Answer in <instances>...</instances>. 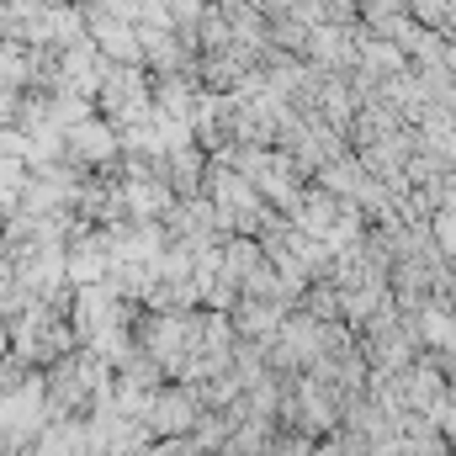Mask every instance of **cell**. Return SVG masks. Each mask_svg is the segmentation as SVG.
Wrapping results in <instances>:
<instances>
[{
	"label": "cell",
	"mask_w": 456,
	"mask_h": 456,
	"mask_svg": "<svg viewBox=\"0 0 456 456\" xmlns=\"http://www.w3.org/2000/svg\"><path fill=\"white\" fill-rule=\"evenodd\" d=\"M16 112H21V91L0 80V127H11V122H16Z\"/></svg>",
	"instance_id": "obj_11"
},
{
	"label": "cell",
	"mask_w": 456,
	"mask_h": 456,
	"mask_svg": "<svg viewBox=\"0 0 456 456\" xmlns=\"http://www.w3.org/2000/svg\"><path fill=\"white\" fill-rule=\"evenodd\" d=\"M281 419H265V414H244L239 425H233V436H228V452L224 456H271V446H276V430Z\"/></svg>",
	"instance_id": "obj_9"
},
{
	"label": "cell",
	"mask_w": 456,
	"mask_h": 456,
	"mask_svg": "<svg viewBox=\"0 0 456 456\" xmlns=\"http://www.w3.org/2000/svg\"><path fill=\"white\" fill-rule=\"evenodd\" d=\"M96 107H102V117H112L117 127H133V122L154 117V69L149 64H117V59H107Z\"/></svg>",
	"instance_id": "obj_2"
},
{
	"label": "cell",
	"mask_w": 456,
	"mask_h": 456,
	"mask_svg": "<svg viewBox=\"0 0 456 456\" xmlns=\"http://www.w3.org/2000/svg\"><path fill=\"white\" fill-rule=\"evenodd\" d=\"M11 355V319H0V361Z\"/></svg>",
	"instance_id": "obj_12"
},
{
	"label": "cell",
	"mask_w": 456,
	"mask_h": 456,
	"mask_svg": "<svg viewBox=\"0 0 456 456\" xmlns=\"http://www.w3.org/2000/svg\"><path fill=\"white\" fill-rule=\"evenodd\" d=\"M165 181L175 186V197H202L208 191V165H213V154L191 138V143H181V149H170L165 159Z\"/></svg>",
	"instance_id": "obj_7"
},
{
	"label": "cell",
	"mask_w": 456,
	"mask_h": 456,
	"mask_svg": "<svg viewBox=\"0 0 456 456\" xmlns=\"http://www.w3.org/2000/svg\"><path fill=\"white\" fill-rule=\"evenodd\" d=\"M202 387L197 382H165L159 393H154V403H149V430L154 436H191V425L202 419Z\"/></svg>",
	"instance_id": "obj_5"
},
{
	"label": "cell",
	"mask_w": 456,
	"mask_h": 456,
	"mask_svg": "<svg viewBox=\"0 0 456 456\" xmlns=\"http://www.w3.org/2000/svg\"><path fill=\"white\" fill-rule=\"evenodd\" d=\"M91 419V441H96V456H143L159 436L149 430V419H133L117 409V398H96V409L86 414Z\"/></svg>",
	"instance_id": "obj_3"
},
{
	"label": "cell",
	"mask_w": 456,
	"mask_h": 456,
	"mask_svg": "<svg viewBox=\"0 0 456 456\" xmlns=\"http://www.w3.org/2000/svg\"><path fill=\"white\" fill-rule=\"evenodd\" d=\"M86 5V21H91V37L96 48L117 59V64H143V37H138V21H127L122 11L102 5V0H80Z\"/></svg>",
	"instance_id": "obj_6"
},
{
	"label": "cell",
	"mask_w": 456,
	"mask_h": 456,
	"mask_svg": "<svg viewBox=\"0 0 456 456\" xmlns=\"http://www.w3.org/2000/svg\"><path fill=\"white\" fill-rule=\"evenodd\" d=\"M64 159H75L80 170H117L122 165V133H117L112 117H86V122H75L69 133H64Z\"/></svg>",
	"instance_id": "obj_4"
},
{
	"label": "cell",
	"mask_w": 456,
	"mask_h": 456,
	"mask_svg": "<svg viewBox=\"0 0 456 456\" xmlns=\"http://www.w3.org/2000/svg\"><path fill=\"white\" fill-rule=\"evenodd\" d=\"M143 456H149V452H143Z\"/></svg>",
	"instance_id": "obj_13"
},
{
	"label": "cell",
	"mask_w": 456,
	"mask_h": 456,
	"mask_svg": "<svg viewBox=\"0 0 456 456\" xmlns=\"http://www.w3.org/2000/svg\"><path fill=\"white\" fill-rule=\"evenodd\" d=\"M287 314H292L287 303H271V297H249V292H239V303L228 308V319H233L239 340H271V335L281 330V319H287Z\"/></svg>",
	"instance_id": "obj_8"
},
{
	"label": "cell",
	"mask_w": 456,
	"mask_h": 456,
	"mask_svg": "<svg viewBox=\"0 0 456 456\" xmlns=\"http://www.w3.org/2000/svg\"><path fill=\"white\" fill-rule=\"evenodd\" d=\"M43 382H48V403H53V414H91L96 398L112 393L117 371L107 366L102 350L75 345L69 355H59L53 366H43Z\"/></svg>",
	"instance_id": "obj_1"
},
{
	"label": "cell",
	"mask_w": 456,
	"mask_h": 456,
	"mask_svg": "<svg viewBox=\"0 0 456 456\" xmlns=\"http://www.w3.org/2000/svg\"><path fill=\"white\" fill-rule=\"evenodd\" d=\"M271 456H314V436H303V430H287V425H281V436H276Z\"/></svg>",
	"instance_id": "obj_10"
}]
</instances>
